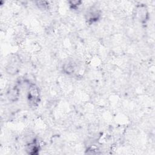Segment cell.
Masks as SVG:
<instances>
[{"label":"cell","instance_id":"6da1fadb","mask_svg":"<svg viewBox=\"0 0 155 155\" xmlns=\"http://www.w3.org/2000/svg\"><path fill=\"white\" fill-rule=\"evenodd\" d=\"M27 98L29 105L31 107H36L40 101V93L38 87L35 84H31L28 88Z\"/></svg>","mask_w":155,"mask_h":155},{"label":"cell","instance_id":"7a4b0ae2","mask_svg":"<svg viewBox=\"0 0 155 155\" xmlns=\"http://www.w3.org/2000/svg\"><path fill=\"white\" fill-rule=\"evenodd\" d=\"M136 18L142 23L146 22L148 18V13L146 6L144 5H139L136 8Z\"/></svg>","mask_w":155,"mask_h":155},{"label":"cell","instance_id":"3957f363","mask_svg":"<svg viewBox=\"0 0 155 155\" xmlns=\"http://www.w3.org/2000/svg\"><path fill=\"white\" fill-rule=\"evenodd\" d=\"M100 16H101V15L98 10H93L90 11L87 13V20L88 22H89L90 24H91V23H93V22L97 21L99 19Z\"/></svg>","mask_w":155,"mask_h":155},{"label":"cell","instance_id":"277c9868","mask_svg":"<svg viewBox=\"0 0 155 155\" xmlns=\"http://www.w3.org/2000/svg\"><path fill=\"white\" fill-rule=\"evenodd\" d=\"M19 94V90L17 87H13V88H10L7 93L8 98L9 99V100L15 101L18 99Z\"/></svg>","mask_w":155,"mask_h":155},{"label":"cell","instance_id":"5b68a950","mask_svg":"<svg viewBox=\"0 0 155 155\" xmlns=\"http://www.w3.org/2000/svg\"><path fill=\"white\" fill-rule=\"evenodd\" d=\"M27 151H28V154H36L38 153L39 151V146L36 143V142H33L27 146Z\"/></svg>","mask_w":155,"mask_h":155},{"label":"cell","instance_id":"8992f818","mask_svg":"<svg viewBox=\"0 0 155 155\" xmlns=\"http://www.w3.org/2000/svg\"><path fill=\"white\" fill-rule=\"evenodd\" d=\"M47 5H48V4H47V2H46V1H38L37 2V5L39 8H45Z\"/></svg>","mask_w":155,"mask_h":155},{"label":"cell","instance_id":"52a82bcc","mask_svg":"<svg viewBox=\"0 0 155 155\" xmlns=\"http://www.w3.org/2000/svg\"><path fill=\"white\" fill-rule=\"evenodd\" d=\"M70 6L73 8H76L80 5L81 2V1H71V2H70Z\"/></svg>","mask_w":155,"mask_h":155}]
</instances>
